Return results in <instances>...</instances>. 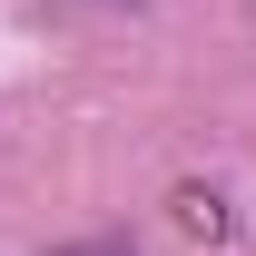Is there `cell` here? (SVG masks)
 <instances>
[]
</instances>
